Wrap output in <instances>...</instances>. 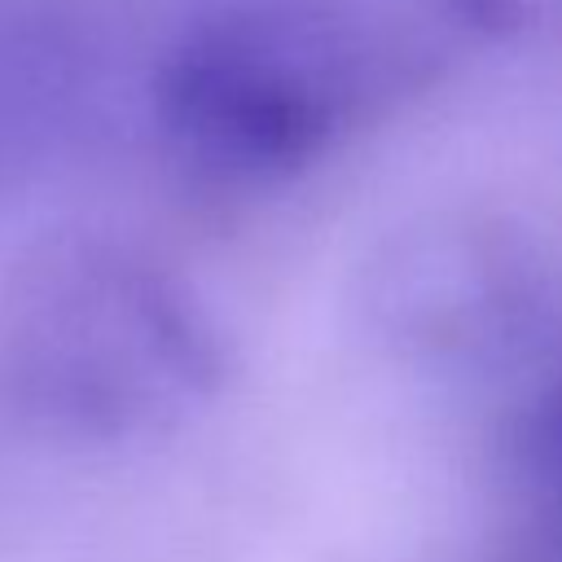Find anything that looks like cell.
I'll use <instances>...</instances> for the list:
<instances>
[{"label": "cell", "mask_w": 562, "mask_h": 562, "mask_svg": "<svg viewBox=\"0 0 562 562\" xmlns=\"http://www.w3.org/2000/svg\"><path fill=\"white\" fill-rule=\"evenodd\" d=\"M544 312V272L514 228L474 211L417 215L360 272V321L413 369L465 373L509 360Z\"/></svg>", "instance_id": "3"}, {"label": "cell", "mask_w": 562, "mask_h": 562, "mask_svg": "<svg viewBox=\"0 0 562 562\" xmlns=\"http://www.w3.org/2000/svg\"><path fill=\"white\" fill-rule=\"evenodd\" d=\"M531 465H536V479H540V487H544L553 527H558V536H562V382L553 386V395L544 400V408H540V417H536Z\"/></svg>", "instance_id": "4"}, {"label": "cell", "mask_w": 562, "mask_h": 562, "mask_svg": "<svg viewBox=\"0 0 562 562\" xmlns=\"http://www.w3.org/2000/svg\"><path fill=\"white\" fill-rule=\"evenodd\" d=\"M518 0H215L162 53L154 119L184 167L277 184L514 35Z\"/></svg>", "instance_id": "1"}, {"label": "cell", "mask_w": 562, "mask_h": 562, "mask_svg": "<svg viewBox=\"0 0 562 562\" xmlns=\"http://www.w3.org/2000/svg\"><path fill=\"white\" fill-rule=\"evenodd\" d=\"M224 378L215 316L132 246L57 237L0 281V461L158 439L202 413Z\"/></svg>", "instance_id": "2"}]
</instances>
